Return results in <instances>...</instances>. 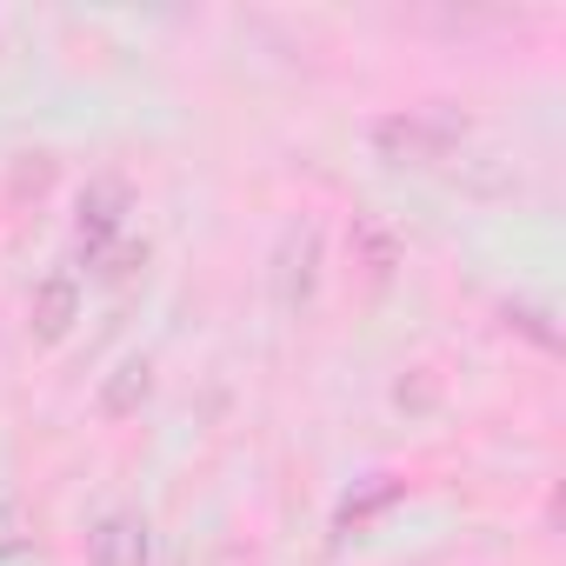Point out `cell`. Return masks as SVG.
I'll use <instances>...</instances> for the list:
<instances>
[{
    "instance_id": "obj_3",
    "label": "cell",
    "mask_w": 566,
    "mask_h": 566,
    "mask_svg": "<svg viewBox=\"0 0 566 566\" xmlns=\"http://www.w3.org/2000/svg\"><path fill=\"white\" fill-rule=\"evenodd\" d=\"M120 233H127V187H120V180H94V187L81 193V253L94 260V253H107Z\"/></svg>"
},
{
    "instance_id": "obj_10",
    "label": "cell",
    "mask_w": 566,
    "mask_h": 566,
    "mask_svg": "<svg viewBox=\"0 0 566 566\" xmlns=\"http://www.w3.org/2000/svg\"><path fill=\"white\" fill-rule=\"evenodd\" d=\"M21 546V520H14V500L0 493V553H14Z\"/></svg>"
},
{
    "instance_id": "obj_5",
    "label": "cell",
    "mask_w": 566,
    "mask_h": 566,
    "mask_svg": "<svg viewBox=\"0 0 566 566\" xmlns=\"http://www.w3.org/2000/svg\"><path fill=\"white\" fill-rule=\"evenodd\" d=\"M28 321H34L41 340H67V327L81 321V287H74V273H48V280H41Z\"/></svg>"
},
{
    "instance_id": "obj_9",
    "label": "cell",
    "mask_w": 566,
    "mask_h": 566,
    "mask_svg": "<svg viewBox=\"0 0 566 566\" xmlns=\"http://www.w3.org/2000/svg\"><path fill=\"white\" fill-rule=\"evenodd\" d=\"M513 327H526L539 347H559V334H553V327H546V314H533V307H513Z\"/></svg>"
},
{
    "instance_id": "obj_4",
    "label": "cell",
    "mask_w": 566,
    "mask_h": 566,
    "mask_svg": "<svg viewBox=\"0 0 566 566\" xmlns=\"http://www.w3.org/2000/svg\"><path fill=\"white\" fill-rule=\"evenodd\" d=\"M273 280H280V301H287V307H307L314 301V280H321V227H294L287 240H280Z\"/></svg>"
},
{
    "instance_id": "obj_6",
    "label": "cell",
    "mask_w": 566,
    "mask_h": 566,
    "mask_svg": "<svg viewBox=\"0 0 566 566\" xmlns=\"http://www.w3.org/2000/svg\"><path fill=\"white\" fill-rule=\"evenodd\" d=\"M400 493H407V480H394V473H380L367 493H347V500H340V520H334V526H340V539H347V533H367L387 506H400Z\"/></svg>"
},
{
    "instance_id": "obj_2",
    "label": "cell",
    "mask_w": 566,
    "mask_h": 566,
    "mask_svg": "<svg viewBox=\"0 0 566 566\" xmlns=\"http://www.w3.org/2000/svg\"><path fill=\"white\" fill-rule=\"evenodd\" d=\"M147 553H154V539H147L140 513H101L87 533V566H147Z\"/></svg>"
},
{
    "instance_id": "obj_1",
    "label": "cell",
    "mask_w": 566,
    "mask_h": 566,
    "mask_svg": "<svg viewBox=\"0 0 566 566\" xmlns=\"http://www.w3.org/2000/svg\"><path fill=\"white\" fill-rule=\"evenodd\" d=\"M374 147L387 154V160H413V167H427V160H447V147H453V120H440V114H387L380 127H374Z\"/></svg>"
},
{
    "instance_id": "obj_7",
    "label": "cell",
    "mask_w": 566,
    "mask_h": 566,
    "mask_svg": "<svg viewBox=\"0 0 566 566\" xmlns=\"http://www.w3.org/2000/svg\"><path fill=\"white\" fill-rule=\"evenodd\" d=\"M147 394H154V367H147V360H120L114 380L101 387V413H107V420H127Z\"/></svg>"
},
{
    "instance_id": "obj_8",
    "label": "cell",
    "mask_w": 566,
    "mask_h": 566,
    "mask_svg": "<svg viewBox=\"0 0 566 566\" xmlns=\"http://www.w3.org/2000/svg\"><path fill=\"white\" fill-rule=\"evenodd\" d=\"M354 247H360V260H367V273H374V280L394 266V233H387V227H374V220H354Z\"/></svg>"
}]
</instances>
